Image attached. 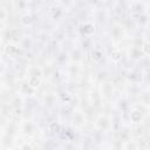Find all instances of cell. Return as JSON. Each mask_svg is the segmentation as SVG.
<instances>
[{
	"mask_svg": "<svg viewBox=\"0 0 150 150\" xmlns=\"http://www.w3.org/2000/svg\"><path fill=\"white\" fill-rule=\"evenodd\" d=\"M95 128L102 132H108L112 129V122L107 115H98L95 118Z\"/></svg>",
	"mask_w": 150,
	"mask_h": 150,
	"instance_id": "cell-1",
	"label": "cell"
},
{
	"mask_svg": "<svg viewBox=\"0 0 150 150\" xmlns=\"http://www.w3.org/2000/svg\"><path fill=\"white\" fill-rule=\"evenodd\" d=\"M5 38H8V41H14L15 42V39L21 38V32L16 27H9L5 32Z\"/></svg>",
	"mask_w": 150,
	"mask_h": 150,
	"instance_id": "cell-13",
	"label": "cell"
},
{
	"mask_svg": "<svg viewBox=\"0 0 150 150\" xmlns=\"http://www.w3.org/2000/svg\"><path fill=\"white\" fill-rule=\"evenodd\" d=\"M46 129L48 130V134L56 136V135H60L62 132V124L59 121H52L47 124Z\"/></svg>",
	"mask_w": 150,
	"mask_h": 150,
	"instance_id": "cell-10",
	"label": "cell"
},
{
	"mask_svg": "<svg viewBox=\"0 0 150 150\" xmlns=\"http://www.w3.org/2000/svg\"><path fill=\"white\" fill-rule=\"evenodd\" d=\"M80 70H81V68H80V64L77 63V62H73L71 61V63L68 66V68H67V73H68V75L70 76V77H76V76H79L80 75Z\"/></svg>",
	"mask_w": 150,
	"mask_h": 150,
	"instance_id": "cell-19",
	"label": "cell"
},
{
	"mask_svg": "<svg viewBox=\"0 0 150 150\" xmlns=\"http://www.w3.org/2000/svg\"><path fill=\"white\" fill-rule=\"evenodd\" d=\"M77 32L82 38H93L96 33V26L91 21H86L79 26Z\"/></svg>",
	"mask_w": 150,
	"mask_h": 150,
	"instance_id": "cell-2",
	"label": "cell"
},
{
	"mask_svg": "<svg viewBox=\"0 0 150 150\" xmlns=\"http://www.w3.org/2000/svg\"><path fill=\"white\" fill-rule=\"evenodd\" d=\"M123 34H124V27L121 23H115L111 29H110V36L111 40L115 42H118L123 39Z\"/></svg>",
	"mask_w": 150,
	"mask_h": 150,
	"instance_id": "cell-8",
	"label": "cell"
},
{
	"mask_svg": "<svg viewBox=\"0 0 150 150\" xmlns=\"http://www.w3.org/2000/svg\"><path fill=\"white\" fill-rule=\"evenodd\" d=\"M1 56H2V53H1V50H0V59H1Z\"/></svg>",
	"mask_w": 150,
	"mask_h": 150,
	"instance_id": "cell-34",
	"label": "cell"
},
{
	"mask_svg": "<svg viewBox=\"0 0 150 150\" xmlns=\"http://www.w3.org/2000/svg\"><path fill=\"white\" fill-rule=\"evenodd\" d=\"M102 1H105V2H109V1H111V0H102Z\"/></svg>",
	"mask_w": 150,
	"mask_h": 150,
	"instance_id": "cell-33",
	"label": "cell"
},
{
	"mask_svg": "<svg viewBox=\"0 0 150 150\" xmlns=\"http://www.w3.org/2000/svg\"><path fill=\"white\" fill-rule=\"evenodd\" d=\"M96 80L101 83V82H103V81H105L107 79H108V73H107V70H100L97 74H96Z\"/></svg>",
	"mask_w": 150,
	"mask_h": 150,
	"instance_id": "cell-27",
	"label": "cell"
},
{
	"mask_svg": "<svg viewBox=\"0 0 150 150\" xmlns=\"http://www.w3.org/2000/svg\"><path fill=\"white\" fill-rule=\"evenodd\" d=\"M8 0H0V2H7Z\"/></svg>",
	"mask_w": 150,
	"mask_h": 150,
	"instance_id": "cell-32",
	"label": "cell"
},
{
	"mask_svg": "<svg viewBox=\"0 0 150 150\" xmlns=\"http://www.w3.org/2000/svg\"><path fill=\"white\" fill-rule=\"evenodd\" d=\"M90 59L94 63H101L103 60H104V52L98 48V47H95L91 49V53H90Z\"/></svg>",
	"mask_w": 150,
	"mask_h": 150,
	"instance_id": "cell-11",
	"label": "cell"
},
{
	"mask_svg": "<svg viewBox=\"0 0 150 150\" xmlns=\"http://www.w3.org/2000/svg\"><path fill=\"white\" fill-rule=\"evenodd\" d=\"M6 125V117H4L1 114H0V128L5 127Z\"/></svg>",
	"mask_w": 150,
	"mask_h": 150,
	"instance_id": "cell-31",
	"label": "cell"
},
{
	"mask_svg": "<svg viewBox=\"0 0 150 150\" xmlns=\"http://www.w3.org/2000/svg\"><path fill=\"white\" fill-rule=\"evenodd\" d=\"M100 94H101V97L102 98H110L115 91V86L111 83V82H108V81H103L100 83Z\"/></svg>",
	"mask_w": 150,
	"mask_h": 150,
	"instance_id": "cell-6",
	"label": "cell"
},
{
	"mask_svg": "<svg viewBox=\"0 0 150 150\" xmlns=\"http://www.w3.org/2000/svg\"><path fill=\"white\" fill-rule=\"evenodd\" d=\"M21 50V47L19 43L14 41H7L2 47V53L8 57H16L19 56Z\"/></svg>",
	"mask_w": 150,
	"mask_h": 150,
	"instance_id": "cell-3",
	"label": "cell"
},
{
	"mask_svg": "<svg viewBox=\"0 0 150 150\" xmlns=\"http://www.w3.org/2000/svg\"><path fill=\"white\" fill-rule=\"evenodd\" d=\"M56 102H57V96H56V94H54V93H48V94H46V95L43 96V103H45V105L48 107V108L54 107Z\"/></svg>",
	"mask_w": 150,
	"mask_h": 150,
	"instance_id": "cell-17",
	"label": "cell"
},
{
	"mask_svg": "<svg viewBox=\"0 0 150 150\" xmlns=\"http://www.w3.org/2000/svg\"><path fill=\"white\" fill-rule=\"evenodd\" d=\"M122 1H125V0H122Z\"/></svg>",
	"mask_w": 150,
	"mask_h": 150,
	"instance_id": "cell-36",
	"label": "cell"
},
{
	"mask_svg": "<svg viewBox=\"0 0 150 150\" xmlns=\"http://www.w3.org/2000/svg\"><path fill=\"white\" fill-rule=\"evenodd\" d=\"M34 23V16L32 13H29L28 11L22 13L20 16V25L22 27H30Z\"/></svg>",
	"mask_w": 150,
	"mask_h": 150,
	"instance_id": "cell-12",
	"label": "cell"
},
{
	"mask_svg": "<svg viewBox=\"0 0 150 150\" xmlns=\"http://www.w3.org/2000/svg\"><path fill=\"white\" fill-rule=\"evenodd\" d=\"M7 16H8V12L5 9V7L0 6V23L5 22L6 19H7Z\"/></svg>",
	"mask_w": 150,
	"mask_h": 150,
	"instance_id": "cell-30",
	"label": "cell"
},
{
	"mask_svg": "<svg viewBox=\"0 0 150 150\" xmlns=\"http://www.w3.org/2000/svg\"><path fill=\"white\" fill-rule=\"evenodd\" d=\"M70 121L74 128H82L87 123V116L84 115L83 111L74 109L73 112L70 114Z\"/></svg>",
	"mask_w": 150,
	"mask_h": 150,
	"instance_id": "cell-4",
	"label": "cell"
},
{
	"mask_svg": "<svg viewBox=\"0 0 150 150\" xmlns=\"http://www.w3.org/2000/svg\"><path fill=\"white\" fill-rule=\"evenodd\" d=\"M139 49H141L143 56H145V57L149 56V53H150V46H149V40H148V38H146V34H145V36L143 38V42H142Z\"/></svg>",
	"mask_w": 150,
	"mask_h": 150,
	"instance_id": "cell-24",
	"label": "cell"
},
{
	"mask_svg": "<svg viewBox=\"0 0 150 150\" xmlns=\"http://www.w3.org/2000/svg\"><path fill=\"white\" fill-rule=\"evenodd\" d=\"M33 1H40V0H33Z\"/></svg>",
	"mask_w": 150,
	"mask_h": 150,
	"instance_id": "cell-35",
	"label": "cell"
},
{
	"mask_svg": "<svg viewBox=\"0 0 150 150\" xmlns=\"http://www.w3.org/2000/svg\"><path fill=\"white\" fill-rule=\"evenodd\" d=\"M70 59L73 62H80L82 60V49L81 48H74L70 53Z\"/></svg>",
	"mask_w": 150,
	"mask_h": 150,
	"instance_id": "cell-25",
	"label": "cell"
},
{
	"mask_svg": "<svg viewBox=\"0 0 150 150\" xmlns=\"http://www.w3.org/2000/svg\"><path fill=\"white\" fill-rule=\"evenodd\" d=\"M14 7L18 12L25 13L28 9V0H14Z\"/></svg>",
	"mask_w": 150,
	"mask_h": 150,
	"instance_id": "cell-21",
	"label": "cell"
},
{
	"mask_svg": "<svg viewBox=\"0 0 150 150\" xmlns=\"http://www.w3.org/2000/svg\"><path fill=\"white\" fill-rule=\"evenodd\" d=\"M136 144H137V149H143V150L150 149V141L149 137L145 135H139L136 141Z\"/></svg>",
	"mask_w": 150,
	"mask_h": 150,
	"instance_id": "cell-15",
	"label": "cell"
},
{
	"mask_svg": "<svg viewBox=\"0 0 150 150\" xmlns=\"http://www.w3.org/2000/svg\"><path fill=\"white\" fill-rule=\"evenodd\" d=\"M8 103H9V107L12 109L19 108V107H23V98H22L21 95H18V96H14Z\"/></svg>",
	"mask_w": 150,
	"mask_h": 150,
	"instance_id": "cell-23",
	"label": "cell"
},
{
	"mask_svg": "<svg viewBox=\"0 0 150 150\" xmlns=\"http://www.w3.org/2000/svg\"><path fill=\"white\" fill-rule=\"evenodd\" d=\"M27 75H36L43 79V69L38 66H28L27 67Z\"/></svg>",
	"mask_w": 150,
	"mask_h": 150,
	"instance_id": "cell-22",
	"label": "cell"
},
{
	"mask_svg": "<svg viewBox=\"0 0 150 150\" xmlns=\"http://www.w3.org/2000/svg\"><path fill=\"white\" fill-rule=\"evenodd\" d=\"M26 81H27L28 84H30L32 87H34L36 89H39L42 84V77L36 76V75H27Z\"/></svg>",
	"mask_w": 150,
	"mask_h": 150,
	"instance_id": "cell-18",
	"label": "cell"
},
{
	"mask_svg": "<svg viewBox=\"0 0 150 150\" xmlns=\"http://www.w3.org/2000/svg\"><path fill=\"white\" fill-rule=\"evenodd\" d=\"M20 131L25 136H33L36 131V124L32 121H22L19 125Z\"/></svg>",
	"mask_w": 150,
	"mask_h": 150,
	"instance_id": "cell-7",
	"label": "cell"
},
{
	"mask_svg": "<svg viewBox=\"0 0 150 150\" xmlns=\"http://www.w3.org/2000/svg\"><path fill=\"white\" fill-rule=\"evenodd\" d=\"M18 148H19V149H23V150H25V149H34L35 145H34L30 141H22V142L18 145Z\"/></svg>",
	"mask_w": 150,
	"mask_h": 150,
	"instance_id": "cell-28",
	"label": "cell"
},
{
	"mask_svg": "<svg viewBox=\"0 0 150 150\" xmlns=\"http://www.w3.org/2000/svg\"><path fill=\"white\" fill-rule=\"evenodd\" d=\"M109 59H110V61H111L112 63L118 64V63L123 60V53H122V50L118 49V48H114V49L110 52Z\"/></svg>",
	"mask_w": 150,
	"mask_h": 150,
	"instance_id": "cell-16",
	"label": "cell"
},
{
	"mask_svg": "<svg viewBox=\"0 0 150 150\" xmlns=\"http://www.w3.org/2000/svg\"><path fill=\"white\" fill-rule=\"evenodd\" d=\"M48 15L53 20H60L63 15V8L57 5H52L48 7Z\"/></svg>",
	"mask_w": 150,
	"mask_h": 150,
	"instance_id": "cell-9",
	"label": "cell"
},
{
	"mask_svg": "<svg viewBox=\"0 0 150 150\" xmlns=\"http://www.w3.org/2000/svg\"><path fill=\"white\" fill-rule=\"evenodd\" d=\"M128 56H129V59H130L131 61L137 62V61H139V60L143 57V54H142V52H141V49H139L138 47H132V46H130V48H129V50H128Z\"/></svg>",
	"mask_w": 150,
	"mask_h": 150,
	"instance_id": "cell-14",
	"label": "cell"
},
{
	"mask_svg": "<svg viewBox=\"0 0 150 150\" xmlns=\"http://www.w3.org/2000/svg\"><path fill=\"white\" fill-rule=\"evenodd\" d=\"M142 42H143V38L142 36H135V38H132V41H131V46L132 47H141V45H142Z\"/></svg>",
	"mask_w": 150,
	"mask_h": 150,
	"instance_id": "cell-29",
	"label": "cell"
},
{
	"mask_svg": "<svg viewBox=\"0 0 150 150\" xmlns=\"http://www.w3.org/2000/svg\"><path fill=\"white\" fill-rule=\"evenodd\" d=\"M18 93H19V95H21L22 97L32 98V97H34V96L36 95L38 89L34 88V87H32L30 84H28L27 81H23V82H21V83L19 84V87H18Z\"/></svg>",
	"mask_w": 150,
	"mask_h": 150,
	"instance_id": "cell-5",
	"label": "cell"
},
{
	"mask_svg": "<svg viewBox=\"0 0 150 150\" xmlns=\"http://www.w3.org/2000/svg\"><path fill=\"white\" fill-rule=\"evenodd\" d=\"M56 96H57V101L63 103V104H69L71 102V100H73V95L70 93H68V91H61Z\"/></svg>",
	"mask_w": 150,
	"mask_h": 150,
	"instance_id": "cell-20",
	"label": "cell"
},
{
	"mask_svg": "<svg viewBox=\"0 0 150 150\" xmlns=\"http://www.w3.org/2000/svg\"><path fill=\"white\" fill-rule=\"evenodd\" d=\"M19 45H20V47H21L22 49H25V50H29V49L32 48L33 42H32V40H30L29 36H22V39H21V41H20Z\"/></svg>",
	"mask_w": 150,
	"mask_h": 150,
	"instance_id": "cell-26",
	"label": "cell"
}]
</instances>
